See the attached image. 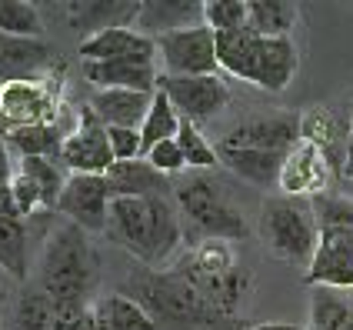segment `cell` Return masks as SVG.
<instances>
[{
  "instance_id": "12",
  "label": "cell",
  "mask_w": 353,
  "mask_h": 330,
  "mask_svg": "<svg viewBox=\"0 0 353 330\" xmlns=\"http://www.w3.org/2000/svg\"><path fill=\"white\" fill-rule=\"evenodd\" d=\"M300 144V114H260L240 120L216 140V147L234 151H263V154L287 157Z\"/></svg>"
},
{
  "instance_id": "37",
  "label": "cell",
  "mask_w": 353,
  "mask_h": 330,
  "mask_svg": "<svg viewBox=\"0 0 353 330\" xmlns=\"http://www.w3.org/2000/svg\"><path fill=\"white\" fill-rule=\"evenodd\" d=\"M10 200H14V211H17L20 220H34V217L40 214H50L47 211V204H43V194H40V187L30 180V177L23 174V171H14V177H10Z\"/></svg>"
},
{
  "instance_id": "14",
  "label": "cell",
  "mask_w": 353,
  "mask_h": 330,
  "mask_svg": "<svg viewBox=\"0 0 353 330\" xmlns=\"http://www.w3.org/2000/svg\"><path fill=\"white\" fill-rule=\"evenodd\" d=\"M57 70H63V60L50 40L0 34V84L50 77Z\"/></svg>"
},
{
  "instance_id": "40",
  "label": "cell",
  "mask_w": 353,
  "mask_h": 330,
  "mask_svg": "<svg viewBox=\"0 0 353 330\" xmlns=\"http://www.w3.org/2000/svg\"><path fill=\"white\" fill-rule=\"evenodd\" d=\"M14 160H10V147L0 140V220H20L10 200V177H14Z\"/></svg>"
},
{
  "instance_id": "19",
  "label": "cell",
  "mask_w": 353,
  "mask_h": 330,
  "mask_svg": "<svg viewBox=\"0 0 353 330\" xmlns=\"http://www.w3.org/2000/svg\"><path fill=\"white\" fill-rule=\"evenodd\" d=\"M140 7L143 3H134V0H117V3H107V0H90V3H67L63 10V20L70 30H80L83 40L94 37V34H103V30H114V27H137Z\"/></svg>"
},
{
  "instance_id": "17",
  "label": "cell",
  "mask_w": 353,
  "mask_h": 330,
  "mask_svg": "<svg viewBox=\"0 0 353 330\" xmlns=\"http://www.w3.org/2000/svg\"><path fill=\"white\" fill-rule=\"evenodd\" d=\"M80 57L83 64H114V60L157 64V40L140 34L137 27H114L80 40Z\"/></svg>"
},
{
  "instance_id": "3",
  "label": "cell",
  "mask_w": 353,
  "mask_h": 330,
  "mask_svg": "<svg viewBox=\"0 0 353 330\" xmlns=\"http://www.w3.org/2000/svg\"><path fill=\"white\" fill-rule=\"evenodd\" d=\"M170 267L216 313H223L230 320L236 317L240 304L250 297V287H254V277L240 264L230 240H200L194 247H187V253Z\"/></svg>"
},
{
  "instance_id": "22",
  "label": "cell",
  "mask_w": 353,
  "mask_h": 330,
  "mask_svg": "<svg viewBox=\"0 0 353 330\" xmlns=\"http://www.w3.org/2000/svg\"><path fill=\"white\" fill-rule=\"evenodd\" d=\"M203 23V3H190V0H147L140 7L137 30L147 37H163L183 27H196Z\"/></svg>"
},
{
  "instance_id": "45",
  "label": "cell",
  "mask_w": 353,
  "mask_h": 330,
  "mask_svg": "<svg viewBox=\"0 0 353 330\" xmlns=\"http://www.w3.org/2000/svg\"><path fill=\"white\" fill-rule=\"evenodd\" d=\"M0 330H3V327H0Z\"/></svg>"
},
{
  "instance_id": "5",
  "label": "cell",
  "mask_w": 353,
  "mask_h": 330,
  "mask_svg": "<svg viewBox=\"0 0 353 330\" xmlns=\"http://www.w3.org/2000/svg\"><path fill=\"white\" fill-rule=\"evenodd\" d=\"M130 287H134L130 297L140 300L157 324L203 327V330H214V327H220V324H234L230 317L216 313L174 267H163V271L143 267V271L130 273Z\"/></svg>"
},
{
  "instance_id": "21",
  "label": "cell",
  "mask_w": 353,
  "mask_h": 330,
  "mask_svg": "<svg viewBox=\"0 0 353 330\" xmlns=\"http://www.w3.org/2000/svg\"><path fill=\"white\" fill-rule=\"evenodd\" d=\"M103 177H107V187H110L114 200H123V197H157V194H170L174 191L170 180L147 164V157L117 160Z\"/></svg>"
},
{
  "instance_id": "43",
  "label": "cell",
  "mask_w": 353,
  "mask_h": 330,
  "mask_svg": "<svg viewBox=\"0 0 353 330\" xmlns=\"http://www.w3.org/2000/svg\"><path fill=\"white\" fill-rule=\"evenodd\" d=\"M350 147H353V130H350ZM350 147H347V151H350Z\"/></svg>"
},
{
  "instance_id": "11",
  "label": "cell",
  "mask_w": 353,
  "mask_h": 330,
  "mask_svg": "<svg viewBox=\"0 0 353 330\" xmlns=\"http://www.w3.org/2000/svg\"><path fill=\"white\" fill-rule=\"evenodd\" d=\"M110 204H114V197L107 187V177L70 174L57 200V214L80 231L100 233L110 224Z\"/></svg>"
},
{
  "instance_id": "44",
  "label": "cell",
  "mask_w": 353,
  "mask_h": 330,
  "mask_svg": "<svg viewBox=\"0 0 353 330\" xmlns=\"http://www.w3.org/2000/svg\"><path fill=\"white\" fill-rule=\"evenodd\" d=\"M0 90H3V84H0Z\"/></svg>"
},
{
  "instance_id": "42",
  "label": "cell",
  "mask_w": 353,
  "mask_h": 330,
  "mask_svg": "<svg viewBox=\"0 0 353 330\" xmlns=\"http://www.w3.org/2000/svg\"><path fill=\"white\" fill-rule=\"evenodd\" d=\"M250 330H303V327H296V324H280V320H267V324H256V327Z\"/></svg>"
},
{
  "instance_id": "32",
  "label": "cell",
  "mask_w": 353,
  "mask_h": 330,
  "mask_svg": "<svg viewBox=\"0 0 353 330\" xmlns=\"http://www.w3.org/2000/svg\"><path fill=\"white\" fill-rule=\"evenodd\" d=\"M0 34L43 40V17H40V10L34 3H23V0H0Z\"/></svg>"
},
{
  "instance_id": "15",
  "label": "cell",
  "mask_w": 353,
  "mask_h": 330,
  "mask_svg": "<svg viewBox=\"0 0 353 330\" xmlns=\"http://www.w3.org/2000/svg\"><path fill=\"white\" fill-rule=\"evenodd\" d=\"M303 280L323 291H353V231H320Z\"/></svg>"
},
{
  "instance_id": "23",
  "label": "cell",
  "mask_w": 353,
  "mask_h": 330,
  "mask_svg": "<svg viewBox=\"0 0 353 330\" xmlns=\"http://www.w3.org/2000/svg\"><path fill=\"white\" fill-rule=\"evenodd\" d=\"M150 104H154V94H140V90H94L90 94V110L107 127H134V130H140Z\"/></svg>"
},
{
  "instance_id": "35",
  "label": "cell",
  "mask_w": 353,
  "mask_h": 330,
  "mask_svg": "<svg viewBox=\"0 0 353 330\" xmlns=\"http://www.w3.org/2000/svg\"><path fill=\"white\" fill-rule=\"evenodd\" d=\"M250 23V3L243 0H203V27L214 34H234Z\"/></svg>"
},
{
  "instance_id": "6",
  "label": "cell",
  "mask_w": 353,
  "mask_h": 330,
  "mask_svg": "<svg viewBox=\"0 0 353 330\" xmlns=\"http://www.w3.org/2000/svg\"><path fill=\"white\" fill-rule=\"evenodd\" d=\"M256 233H260V244L267 247L270 257L294 264V267H310L316 244H320V227H316L310 200L287 194L267 197L260 204Z\"/></svg>"
},
{
  "instance_id": "41",
  "label": "cell",
  "mask_w": 353,
  "mask_h": 330,
  "mask_svg": "<svg viewBox=\"0 0 353 330\" xmlns=\"http://www.w3.org/2000/svg\"><path fill=\"white\" fill-rule=\"evenodd\" d=\"M57 330H107L97 313V304L74 313H57Z\"/></svg>"
},
{
  "instance_id": "24",
  "label": "cell",
  "mask_w": 353,
  "mask_h": 330,
  "mask_svg": "<svg viewBox=\"0 0 353 330\" xmlns=\"http://www.w3.org/2000/svg\"><path fill=\"white\" fill-rule=\"evenodd\" d=\"M0 327L3 330H57V313L47 293L37 284L20 287L14 304L3 311L0 307Z\"/></svg>"
},
{
  "instance_id": "34",
  "label": "cell",
  "mask_w": 353,
  "mask_h": 330,
  "mask_svg": "<svg viewBox=\"0 0 353 330\" xmlns=\"http://www.w3.org/2000/svg\"><path fill=\"white\" fill-rule=\"evenodd\" d=\"M176 144H180V151H183V157H187V167H190V171H214L216 164H220L216 147L203 137V130L196 127L194 120H180Z\"/></svg>"
},
{
  "instance_id": "30",
  "label": "cell",
  "mask_w": 353,
  "mask_h": 330,
  "mask_svg": "<svg viewBox=\"0 0 353 330\" xmlns=\"http://www.w3.org/2000/svg\"><path fill=\"white\" fill-rule=\"evenodd\" d=\"M180 120L183 117L176 114V107L170 104V97L157 90L154 94V104H150V110H147V120L140 124V140H143V154L150 151V147H157L163 140H174L176 130H180Z\"/></svg>"
},
{
  "instance_id": "28",
  "label": "cell",
  "mask_w": 353,
  "mask_h": 330,
  "mask_svg": "<svg viewBox=\"0 0 353 330\" xmlns=\"http://www.w3.org/2000/svg\"><path fill=\"white\" fill-rule=\"evenodd\" d=\"M97 313L107 330H160V324L147 313V307L130 293H107L97 300Z\"/></svg>"
},
{
  "instance_id": "39",
  "label": "cell",
  "mask_w": 353,
  "mask_h": 330,
  "mask_svg": "<svg viewBox=\"0 0 353 330\" xmlns=\"http://www.w3.org/2000/svg\"><path fill=\"white\" fill-rule=\"evenodd\" d=\"M107 137H110L114 164L143 157V140H140V130H134V127H107Z\"/></svg>"
},
{
  "instance_id": "2",
  "label": "cell",
  "mask_w": 353,
  "mask_h": 330,
  "mask_svg": "<svg viewBox=\"0 0 353 330\" xmlns=\"http://www.w3.org/2000/svg\"><path fill=\"white\" fill-rule=\"evenodd\" d=\"M107 233L117 240L137 264L150 271L170 267L174 253L183 244V220L174 197H123L110 204Z\"/></svg>"
},
{
  "instance_id": "1",
  "label": "cell",
  "mask_w": 353,
  "mask_h": 330,
  "mask_svg": "<svg viewBox=\"0 0 353 330\" xmlns=\"http://www.w3.org/2000/svg\"><path fill=\"white\" fill-rule=\"evenodd\" d=\"M97 277L100 257L90 233L67 220L47 233L34 284L47 293V300L54 304V313H74L97 304L94 300Z\"/></svg>"
},
{
  "instance_id": "31",
  "label": "cell",
  "mask_w": 353,
  "mask_h": 330,
  "mask_svg": "<svg viewBox=\"0 0 353 330\" xmlns=\"http://www.w3.org/2000/svg\"><path fill=\"white\" fill-rule=\"evenodd\" d=\"M17 167L40 187L47 211L57 214V200H60V194H63L67 177H70V174H63V164H60V160H50V157H23V160H17Z\"/></svg>"
},
{
  "instance_id": "33",
  "label": "cell",
  "mask_w": 353,
  "mask_h": 330,
  "mask_svg": "<svg viewBox=\"0 0 353 330\" xmlns=\"http://www.w3.org/2000/svg\"><path fill=\"white\" fill-rule=\"evenodd\" d=\"M310 320H314L310 330H353V304L316 287L314 304H310Z\"/></svg>"
},
{
  "instance_id": "13",
  "label": "cell",
  "mask_w": 353,
  "mask_h": 330,
  "mask_svg": "<svg viewBox=\"0 0 353 330\" xmlns=\"http://www.w3.org/2000/svg\"><path fill=\"white\" fill-rule=\"evenodd\" d=\"M336 180L334 164L327 160V154L300 140L290 154L283 157V167H280V184L276 191L287 197H303V200H314L320 194H330V184Z\"/></svg>"
},
{
  "instance_id": "16",
  "label": "cell",
  "mask_w": 353,
  "mask_h": 330,
  "mask_svg": "<svg viewBox=\"0 0 353 330\" xmlns=\"http://www.w3.org/2000/svg\"><path fill=\"white\" fill-rule=\"evenodd\" d=\"M350 130H353V114H340L330 104H314V107H307L300 114V140L320 147L327 154V160L334 164L336 177H343Z\"/></svg>"
},
{
  "instance_id": "20",
  "label": "cell",
  "mask_w": 353,
  "mask_h": 330,
  "mask_svg": "<svg viewBox=\"0 0 353 330\" xmlns=\"http://www.w3.org/2000/svg\"><path fill=\"white\" fill-rule=\"evenodd\" d=\"M83 77L94 84V90H140V94H157L160 67L157 64H137V60L83 64Z\"/></svg>"
},
{
  "instance_id": "8",
  "label": "cell",
  "mask_w": 353,
  "mask_h": 330,
  "mask_svg": "<svg viewBox=\"0 0 353 330\" xmlns=\"http://www.w3.org/2000/svg\"><path fill=\"white\" fill-rule=\"evenodd\" d=\"M60 164H63L67 174H94V177H103L114 167L107 124L90 110V104L74 110V127L63 137Z\"/></svg>"
},
{
  "instance_id": "38",
  "label": "cell",
  "mask_w": 353,
  "mask_h": 330,
  "mask_svg": "<svg viewBox=\"0 0 353 330\" xmlns=\"http://www.w3.org/2000/svg\"><path fill=\"white\" fill-rule=\"evenodd\" d=\"M143 157H147V164H150L154 171H160L167 180L176 177V174H183V171H190V167H187V157H183L180 144H176V137L174 140H163V144H157V147H150Z\"/></svg>"
},
{
  "instance_id": "4",
  "label": "cell",
  "mask_w": 353,
  "mask_h": 330,
  "mask_svg": "<svg viewBox=\"0 0 353 330\" xmlns=\"http://www.w3.org/2000/svg\"><path fill=\"white\" fill-rule=\"evenodd\" d=\"M174 204L183 220V240L194 247L200 240H243L247 220L243 211L234 204V197L220 187V180L210 174H190L174 184Z\"/></svg>"
},
{
  "instance_id": "26",
  "label": "cell",
  "mask_w": 353,
  "mask_h": 330,
  "mask_svg": "<svg viewBox=\"0 0 353 330\" xmlns=\"http://www.w3.org/2000/svg\"><path fill=\"white\" fill-rule=\"evenodd\" d=\"M63 137H67V127L63 124H30V127H14L7 134V147L10 154L23 157H50V160H60V147H63Z\"/></svg>"
},
{
  "instance_id": "18",
  "label": "cell",
  "mask_w": 353,
  "mask_h": 330,
  "mask_svg": "<svg viewBox=\"0 0 353 330\" xmlns=\"http://www.w3.org/2000/svg\"><path fill=\"white\" fill-rule=\"evenodd\" d=\"M296 67H300V50H296L294 37H260L247 84H254L267 94H283L294 84Z\"/></svg>"
},
{
  "instance_id": "29",
  "label": "cell",
  "mask_w": 353,
  "mask_h": 330,
  "mask_svg": "<svg viewBox=\"0 0 353 330\" xmlns=\"http://www.w3.org/2000/svg\"><path fill=\"white\" fill-rule=\"evenodd\" d=\"M300 23V7L287 0H254L250 3V30L256 37H290Z\"/></svg>"
},
{
  "instance_id": "25",
  "label": "cell",
  "mask_w": 353,
  "mask_h": 330,
  "mask_svg": "<svg viewBox=\"0 0 353 330\" xmlns=\"http://www.w3.org/2000/svg\"><path fill=\"white\" fill-rule=\"evenodd\" d=\"M216 157L227 171H234L240 180L256 184V187H276L280 184V154H263V151H234V147H216Z\"/></svg>"
},
{
  "instance_id": "7",
  "label": "cell",
  "mask_w": 353,
  "mask_h": 330,
  "mask_svg": "<svg viewBox=\"0 0 353 330\" xmlns=\"http://www.w3.org/2000/svg\"><path fill=\"white\" fill-rule=\"evenodd\" d=\"M0 114L10 127L63 120V70L37 80H14L0 90Z\"/></svg>"
},
{
  "instance_id": "10",
  "label": "cell",
  "mask_w": 353,
  "mask_h": 330,
  "mask_svg": "<svg viewBox=\"0 0 353 330\" xmlns=\"http://www.w3.org/2000/svg\"><path fill=\"white\" fill-rule=\"evenodd\" d=\"M157 90H163L176 114L183 120H194L196 127L203 120H214L220 110H227L230 104V84L220 74H207V77H170L160 74Z\"/></svg>"
},
{
  "instance_id": "27",
  "label": "cell",
  "mask_w": 353,
  "mask_h": 330,
  "mask_svg": "<svg viewBox=\"0 0 353 330\" xmlns=\"http://www.w3.org/2000/svg\"><path fill=\"white\" fill-rule=\"evenodd\" d=\"M256 43H260V37H256L250 27L234 30V34H216V64H220V74L236 77V80H250Z\"/></svg>"
},
{
  "instance_id": "36",
  "label": "cell",
  "mask_w": 353,
  "mask_h": 330,
  "mask_svg": "<svg viewBox=\"0 0 353 330\" xmlns=\"http://www.w3.org/2000/svg\"><path fill=\"white\" fill-rule=\"evenodd\" d=\"M320 231H353V197L343 194H320L310 200Z\"/></svg>"
},
{
  "instance_id": "9",
  "label": "cell",
  "mask_w": 353,
  "mask_h": 330,
  "mask_svg": "<svg viewBox=\"0 0 353 330\" xmlns=\"http://www.w3.org/2000/svg\"><path fill=\"white\" fill-rule=\"evenodd\" d=\"M157 64L163 67L160 74H170V77L220 74L216 34L210 27H203V23L183 27V30H174V34H163V37H157Z\"/></svg>"
}]
</instances>
